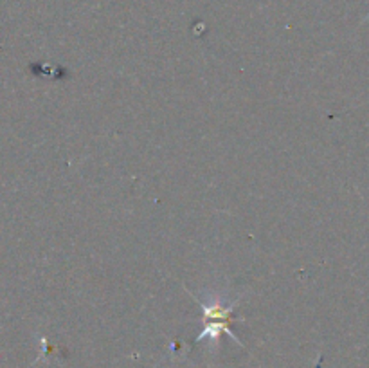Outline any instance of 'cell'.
I'll return each mask as SVG.
<instances>
[{
	"instance_id": "1",
	"label": "cell",
	"mask_w": 369,
	"mask_h": 368,
	"mask_svg": "<svg viewBox=\"0 0 369 368\" xmlns=\"http://www.w3.org/2000/svg\"><path fill=\"white\" fill-rule=\"evenodd\" d=\"M197 300V298H195ZM198 305L202 307V322H204V331L198 334L197 341H200V339H218V336L224 332V334L231 336V338L236 341V343H240L238 338L231 332V322L234 318V307H236V303H238V300H234L233 303H221L220 300H213L211 303H205V302H200V300H197Z\"/></svg>"
},
{
	"instance_id": "2",
	"label": "cell",
	"mask_w": 369,
	"mask_h": 368,
	"mask_svg": "<svg viewBox=\"0 0 369 368\" xmlns=\"http://www.w3.org/2000/svg\"><path fill=\"white\" fill-rule=\"evenodd\" d=\"M365 18H369V13H368V17H365Z\"/></svg>"
}]
</instances>
